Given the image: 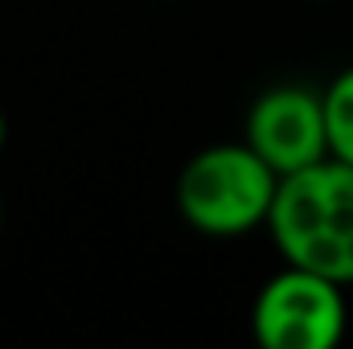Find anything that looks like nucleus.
<instances>
[{"instance_id":"obj_1","label":"nucleus","mask_w":353,"mask_h":349,"mask_svg":"<svg viewBox=\"0 0 353 349\" xmlns=\"http://www.w3.org/2000/svg\"><path fill=\"white\" fill-rule=\"evenodd\" d=\"M263 230L279 263L353 288V165L321 157L308 169L279 177Z\"/></svg>"},{"instance_id":"obj_2","label":"nucleus","mask_w":353,"mask_h":349,"mask_svg":"<svg viewBox=\"0 0 353 349\" xmlns=\"http://www.w3.org/2000/svg\"><path fill=\"white\" fill-rule=\"evenodd\" d=\"M275 189L279 173L247 140H214L181 165L173 206L193 235L234 243L267 226Z\"/></svg>"},{"instance_id":"obj_3","label":"nucleus","mask_w":353,"mask_h":349,"mask_svg":"<svg viewBox=\"0 0 353 349\" xmlns=\"http://www.w3.org/2000/svg\"><path fill=\"white\" fill-rule=\"evenodd\" d=\"M350 333V288L279 263L251 300V337L263 349H337Z\"/></svg>"},{"instance_id":"obj_4","label":"nucleus","mask_w":353,"mask_h":349,"mask_svg":"<svg viewBox=\"0 0 353 349\" xmlns=\"http://www.w3.org/2000/svg\"><path fill=\"white\" fill-rule=\"evenodd\" d=\"M243 140L263 157L279 177L316 165L329 157L325 140V99L312 83H271L263 87L247 115H243Z\"/></svg>"},{"instance_id":"obj_5","label":"nucleus","mask_w":353,"mask_h":349,"mask_svg":"<svg viewBox=\"0 0 353 349\" xmlns=\"http://www.w3.org/2000/svg\"><path fill=\"white\" fill-rule=\"evenodd\" d=\"M325 140H329V157L353 165V62L345 70H337L325 87Z\"/></svg>"},{"instance_id":"obj_6","label":"nucleus","mask_w":353,"mask_h":349,"mask_svg":"<svg viewBox=\"0 0 353 349\" xmlns=\"http://www.w3.org/2000/svg\"><path fill=\"white\" fill-rule=\"evenodd\" d=\"M4 140H8V123H4V111H0V148H4Z\"/></svg>"},{"instance_id":"obj_7","label":"nucleus","mask_w":353,"mask_h":349,"mask_svg":"<svg viewBox=\"0 0 353 349\" xmlns=\"http://www.w3.org/2000/svg\"><path fill=\"white\" fill-rule=\"evenodd\" d=\"M0 226H4V197H0Z\"/></svg>"}]
</instances>
